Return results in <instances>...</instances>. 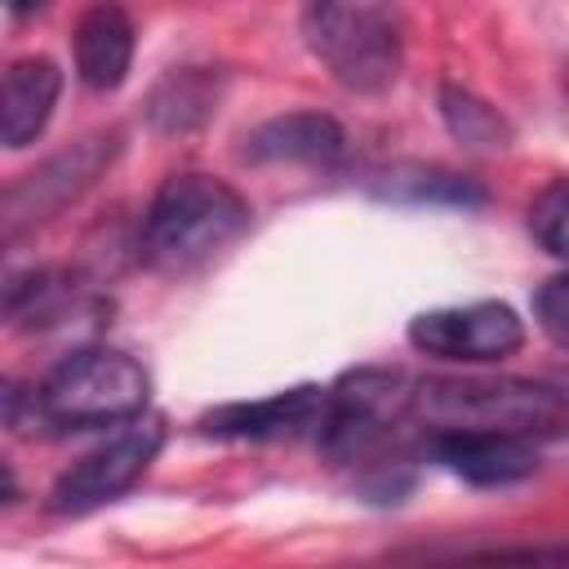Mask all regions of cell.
Masks as SVG:
<instances>
[{"label": "cell", "mask_w": 569, "mask_h": 569, "mask_svg": "<svg viewBox=\"0 0 569 569\" xmlns=\"http://www.w3.org/2000/svg\"><path fill=\"white\" fill-rule=\"evenodd\" d=\"M569 405L560 382L542 378H485V373H436L409 378V427L440 431H502L547 445L565 431Z\"/></svg>", "instance_id": "1"}, {"label": "cell", "mask_w": 569, "mask_h": 569, "mask_svg": "<svg viewBox=\"0 0 569 569\" xmlns=\"http://www.w3.org/2000/svg\"><path fill=\"white\" fill-rule=\"evenodd\" d=\"M253 222L249 200L213 173H173L147 204L138 258L160 276H191L227 253Z\"/></svg>", "instance_id": "2"}, {"label": "cell", "mask_w": 569, "mask_h": 569, "mask_svg": "<svg viewBox=\"0 0 569 569\" xmlns=\"http://www.w3.org/2000/svg\"><path fill=\"white\" fill-rule=\"evenodd\" d=\"M147 396H151V378L129 351L80 347L62 356L36 382V391H27L18 422H31V431L44 436L129 427L147 413Z\"/></svg>", "instance_id": "3"}, {"label": "cell", "mask_w": 569, "mask_h": 569, "mask_svg": "<svg viewBox=\"0 0 569 569\" xmlns=\"http://www.w3.org/2000/svg\"><path fill=\"white\" fill-rule=\"evenodd\" d=\"M302 44L311 58L360 98L387 93L405 62V18L391 4H307Z\"/></svg>", "instance_id": "4"}, {"label": "cell", "mask_w": 569, "mask_h": 569, "mask_svg": "<svg viewBox=\"0 0 569 569\" xmlns=\"http://www.w3.org/2000/svg\"><path fill=\"white\" fill-rule=\"evenodd\" d=\"M120 133H89L80 142H71L67 151L49 156L44 164H36L31 173H22L18 182L0 187V249H9L13 240H22L27 231L53 222L62 209H71L120 156Z\"/></svg>", "instance_id": "5"}, {"label": "cell", "mask_w": 569, "mask_h": 569, "mask_svg": "<svg viewBox=\"0 0 569 569\" xmlns=\"http://www.w3.org/2000/svg\"><path fill=\"white\" fill-rule=\"evenodd\" d=\"M164 445V422L142 413L138 422L120 427L111 440H102L98 449H89L80 462H71L53 489H49V507L58 516H89L116 498H124L142 476L147 467L156 462Z\"/></svg>", "instance_id": "6"}, {"label": "cell", "mask_w": 569, "mask_h": 569, "mask_svg": "<svg viewBox=\"0 0 569 569\" xmlns=\"http://www.w3.org/2000/svg\"><path fill=\"white\" fill-rule=\"evenodd\" d=\"M405 338L413 351L445 365H498L525 347V320L516 316V307L480 298V302L418 311Z\"/></svg>", "instance_id": "7"}, {"label": "cell", "mask_w": 569, "mask_h": 569, "mask_svg": "<svg viewBox=\"0 0 569 569\" xmlns=\"http://www.w3.org/2000/svg\"><path fill=\"white\" fill-rule=\"evenodd\" d=\"M325 418V387L302 382L289 391H271L262 400H236V405H218L200 418L204 436L218 440H298V436H316Z\"/></svg>", "instance_id": "8"}, {"label": "cell", "mask_w": 569, "mask_h": 569, "mask_svg": "<svg viewBox=\"0 0 569 569\" xmlns=\"http://www.w3.org/2000/svg\"><path fill=\"white\" fill-rule=\"evenodd\" d=\"M427 453L467 485L502 489L520 485L542 467V445L502 431H440L427 436Z\"/></svg>", "instance_id": "9"}, {"label": "cell", "mask_w": 569, "mask_h": 569, "mask_svg": "<svg viewBox=\"0 0 569 569\" xmlns=\"http://www.w3.org/2000/svg\"><path fill=\"white\" fill-rule=\"evenodd\" d=\"M58 98H62V67L53 58L44 53L13 58L0 71V147L9 151L31 147L49 129Z\"/></svg>", "instance_id": "10"}, {"label": "cell", "mask_w": 569, "mask_h": 569, "mask_svg": "<svg viewBox=\"0 0 569 569\" xmlns=\"http://www.w3.org/2000/svg\"><path fill=\"white\" fill-rule=\"evenodd\" d=\"M347 151V133L325 111H284L244 133L240 156L249 164H333Z\"/></svg>", "instance_id": "11"}, {"label": "cell", "mask_w": 569, "mask_h": 569, "mask_svg": "<svg viewBox=\"0 0 569 569\" xmlns=\"http://www.w3.org/2000/svg\"><path fill=\"white\" fill-rule=\"evenodd\" d=\"M133 18L120 4H93L76 18L71 31V58H76V76L84 89L93 93H111L124 84L129 67H133Z\"/></svg>", "instance_id": "12"}, {"label": "cell", "mask_w": 569, "mask_h": 569, "mask_svg": "<svg viewBox=\"0 0 569 569\" xmlns=\"http://www.w3.org/2000/svg\"><path fill=\"white\" fill-rule=\"evenodd\" d=\"M222 93H227V76L218 67H196V62L169 67L147 93V124L160 138L196 133L218 116Z\"/></svg>", "instance_id": "13"}, {"label": "cell", "mask_w": 569, "mask_h": 569, "mask_svg": "<svg viewBox=\"0 0 569 569\" xmlns=\"http://www.w3.org/2000/svg\"><path fill=\"white\" fill-rule=\"evenodd\" d=\"M373 196L400 200V204H449V209H476L485 204V187L467 173L440 169V164H391L373 173Z\"/></svg>", "instance_id": "14"}, {"label": "cell", "mask_w": 569, "mask_h": 569, "mask_svg": "<svg viewBox=\"0 0 569 569\" xmlns=\"http://www.w3.org/2000/svg\"><path fill=\"white\" fill-rule=\"evenodd\" d=\"M440 120H445V129H449L462 147H471V151H502V147L511 142L507 116H502L493 102L476 98L471 89H462V84H453V80L440 84Z\"/></svg>", "instance_id": "15"}, {"label": "cell", "mask_w": 569, "mask_h": 569, "mask_svg": "<svg viewBox=\"0 0 569 569\" xmlns=\"http://www.w3.org/2000/svg\"><path fill=\"white\" fill-rule=\"evenodd\" d=\"M565 213H569V191L565 182H547V191L529 204V231L533 240L551 253V258H565Z\"/></svg>", "instance_id": "16"}, {"label": "cell", "mask_w": 569, "mask_h": 569, "mask_svg": "<svg viewBox=\"0 0 569 569\" xmlns=\"http://www.w3.org/2000/svg\"><path fill=\"white\" fill-rule=\"evenodd\" d=\"M533 320H538V329L556 347H565V325H569V280L565 276H551V280L538 284V293H533Z\"/></svg>", "instance_id": "17"}, {"label": "cell", "mask_w": 569, "mask_h": 569, "mask_svg": "<svg viewBox=\"0 0 569 569\" xmlns=\"http://www.w3.org/2000/svg\"><path fill=\"white\" fill-rule=\"evenodd\" d=\"M27 284H31V267H18V262L0 249V320H13V316H18Z\"/></svg>", "instance_id": "18"}, {"label": "cell", "mask_w": 569, "mask_h": 569, "mask_svg": "<svg viewBox=\"0 0 569 569\" xmlns=\"http://www.w3.org/2000/svg\"><path fill=\"white\" fill-rule=\"evenodd\" d=\"M22 400H27V387H18L13 378L0 373V427H9V422L22 418Z\"/></svg>", "instance_id": "19"}, {"label": "cell", "mask_w": 569, "mask_h": 569, "mask_svg": "<svg viewBox=\"0 0 569 569\" xmlns=\"http://www.w3.org/2000/svg\"><path fill=\"white\" fill-rule=\"evenodd\" d=\"M13 498H18V476L9 462H0V507H9Z\"/></svg>", "instance_id": "20"}]
</instances>
